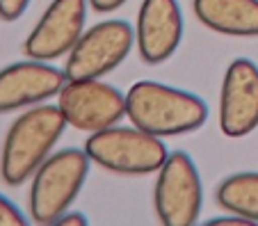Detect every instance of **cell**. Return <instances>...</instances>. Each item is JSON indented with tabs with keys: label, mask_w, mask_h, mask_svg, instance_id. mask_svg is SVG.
<instances>
[{
	"label": "cell",
	"mask_w": 258,
	"mask_h": 226,
	"mask_svg": "<svg viewBox=\"0 0 258 226\" xmlns=\"http://www.w3.org/2000/svg\"><path fill=\"white\" fill-rule=\"evenodd\" d=\"M89 174V156L78 148L50 153L30 185V215L37 224H55L78 199Z\"/></svg>",
	"instance_id": "3"
},
{
	"label": "cell",
	"mask_w": 258,
	"mask_h": 226,
	"mask_svg": "<svg viewBox=\"0 0 258 226\" xmlns=\"http://www.w3.org/2000/svg\"><path fill=\"white\" fill-rule=\"evenodd\" d=\"M135 32L126 21H101L85 30L64 64L67 80H96L114 71L131 55Z\"/></svg>",
	"instance_id": "5"
},
{
	"label": "cell",
	"mask_w": 258,
	"mask_h": 226,
	"mask_svg": "<svg viewBox=\"0 0 258 226\" xmlns=\"http://www.w3.org/2000/svg\"><path fill=\"white\" fill-rule=\"evenodd\" d=\"M57 108L69 126L96 133L126 117V96L101 80H67L57 94Z\"/></svg>",
	"instance_id": "7"
},
{
	"label": "cell",
	"mask_w": 258,
	"mask_h": 226,
	"mask_svg": "<svg viewBox=\"0 0 258 226\" xmlns=\"http://www.w3.org/2000/svg\"><path fill=\"white\" fill-rule=\"evenodd\" d=\"M204 203L201 176L192 158L183 151L167 156L165 165L158 169L153 187V208L165 226H192L197 224Z\"/></svg>",
	"instance_id": "6"
},
{
	"label": "cell",
	"mask_w": 258,
	"mask_h": 226,
	"mask_svg": "<svg viewBox=\"0 0 258 226\" xmlns=\"http://www.w3.org/2000/svg\"><path fill=\"white\" fill-rule=\"evenodd\" d=\"M126 117L144 133L156 137H178L204 126L208 105L197 94L153 80H140L126 94Z\"/></svg>",
	"instance_id": "1"
},
{
	"label": "cell",
	"mask_w": 258,
	"mask_h": 226,
	"mask_svg": "<svg viewBox=\"0 0 258 226\" xmlns=\"http://www.w3.org/2000/svg\"><path fill=\"white\" fill-rule=\"evenodd\" d=\"M128 0H89V5H92L94 12L98 14H107V12H114L119 7H123Z\"/></svg>",
	"instance_id": "16"
},
{
	"label": "cell",
	"mask_w": 258,
	"mask_h": 226,
	"mask_svg": "<svg viewBox=\"0 0 258 226\" xmlns=\"http://www.w3.org/2000/svg\"><path fill=\"white\" fill-rule=\"evenodd\" d=\"M64 85V71L39 59L10 64L0 69V114L41 105L57 96Z\"/></svg>",
	"instance_id": "10"
},
{
	"label": "cell",
	"mask_w": 258,
	"mask_h": 226,
	"mask_svg": "<svg viewBox=\"0 0 258 226\" xmlns=\"http://www.w3.org/2000/svg\"><path fill=\"white\" fill-rule=\"evenodd\" d=\"M215 201L226 212H235L258 224V172H238L226 176L215 190Z\"/></svg>",
	"instance_id": "13"
},
{
	"label": "cell",
	"mask_w": 258,
	"mask_h": 226,
	"mask_svg": "<svg viewBox=\"0 0 258 226\" xmlns=\"http://www.w3.org/2000/svg\"><path fill=\"white\" fill-rule=\"evenodd\" d=\"M183 39L178 0H142L135 25V44L144 64H162Z\"/></svg>",
	"instance_id": "11"
},
{
	"label": "cell",
	"mask_w": 258,
	"mask_h": 226,
	"mask_svg": "<svg viewBox=\"0 0 258 226\" xmlns=\"http://www.w3.org/2000/svg\"><path fill=\"white\" fill-rule=\"evenodd\" d=\"M87 0H53L23 44L30 59L53 62L71 53L85 32Z\"/></svg>",
	"instance_id": "8"
},
{
	"label": "cell",
	"mask_w": 258,
	"mask_h": 226,
	"mask_svg": "<svg viewBox=\"0 0 258 226\" xmlns=\"http://www.w3.org/2000/svg\"><path fill=\"white\" fill-rule=\"evenodd\" d=\"M57 105H34L10 126L0 151V176L10 187L23 185L53 153L67 128Z\"/></svg>",
	"instance_id": "2"
},
{
	"label": "cell",
	"mask_w": 258,
	"mask_h": 226,
	"mask_svg": "<svg viewBox=\"0 0 258 226\" xmlns=\"http://www.w3.org/2000/svg\"><path fill=\"white\" fill-rule=\"evenodd\" d=\"M208 226H222V224H231V226H249L253 221H249L247 217H240L235 212H231V217H213V219L206 221Z\"/></svg>",
	"instance_id": "17"
},
{
	"label": "cell",
	"mask_w": 258,
	"mask_h": 226,
	"mask_svg": "<svg viewBox=\"0 0 258 226\" xmlns=\"http://www.w3.org/2000/svg\"><path fill=\"white\" fill-rule=\"evenodd\" d=\"M30 0H0V21H19L25 14Z\"/></svg>",
	"instance_id": "15"
},
{
	"label": "cell",
	"mask_w": 258,
	"mask_h": 226,
	"mask_svg": "<svg viewBox=\"0 0 258 226\" xmlns=\"http://www.w3.org/2000/svg\"><path fill=\"white\" fill-rule=\"evenodd\" d=\"M219 128L226 137H244L258 128V66L247 57L229 64L219 92Z\"/></svg>",
	"instance_id": "9"
},
{
	"label": "cell",
	"mask_w": 258,
	"mask_h": 226,
	"mask_svg": "<svg viewBox=\"0 0 258 226\" xmlns=\"http://www.w3.org/2000/svg\"><path fill=\"white\" fill-rule=\"evenodd\" d=\"M85 153L98 167L121 176L153 174L165 165L169 156L162 137L144 133L135 126H110L96 130L85 142Z\"/></svg>",
	"instance_id": "4"
},
{
	"label": "cell",
	"mask_w": 258,
	"mask_h": 226,
	"mask_svg": "<svg viewBox=\"0 0 258 226\" xmlns=\"http://www.w3.org/2000/svg\"><path fill=\"white\" fill-rule=\"evenodd\" d=\"M195 14L213 32L258 37V0H192Z\"/></svg>",
	"instance_id": "12"
},
{
	"label": "cell",
	"mask_w": 258,
	"mask_h": 226,
	"mask_svg": "<svg viewBox=\"0 0 258 226\" xmlns=\"http://www.w3.org/2000/svg\"><path fill=\"white\" fill-rule=\"evenodd\" d=\"M57 226H87V217L83 215V212H64V215L57 217V221H55Z\"/></svg>",
	"instance_id": "18"
},
{
	"label": "cell",
	"mask_w": 258,
	"mask_h": 226,
	"mask_svg": "<svg viewBox=\"0 0 258 226\" xmlns=\"http://www.w3.org/2000/svg\"><path fill=\"white\" fill-rule=\"evenodd\" d=\"M28 219L25 215L10 201L0 194V226H25Z\"/></svg>",
	"instance_id": "14"
}]
</instances>
